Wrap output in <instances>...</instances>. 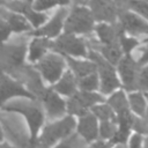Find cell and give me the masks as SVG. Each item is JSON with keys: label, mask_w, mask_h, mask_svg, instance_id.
Segmentation results:
<instances>
[{"label": "cell", "mask_w": 148, "mask_h": 148, "mask_svg": "<svg viewBox=\"0 0 148 148\" xmlns=\"http://www.w3.org/2000/svg\"><path fill=\"white\" fill-rule=\"evenodd\" d=\"M130 148H143V135L135 133L130 140Z\"/></svg>", "instance_id": "38"}, {"label": "cell", "mask_w": 148, "mask_h": 148, "mask_svg": "<svg viewBox=\"0 0 148 148\" xmlns=\"http://www.w3.org/2000/svg\"><path fill=\"white\" fill-rule=\"evenodd\" d=\"M77 133L88 142H92L98 136V125L97 118L91 113L87 112L83 116H80V120L77 124Z\"/></svg>", "instance_id": "21"}, {"label": "cell", "mask_w": 148, "mask_h": 148, "mask_svg": "<svg viewBox=\"0 0 148 148\" xmlns=\"http://www.w3.org/2000/svg\"><path fill=\"white\" fill-rule=\"evenodd\" d=\"M22 15L28 20L30 25H32L34 28H39L47 20V15L46 14H44V13H42L39 10L34 9L31 6L27 7V9L23 12Z\"/></svg>", "instance_id": "28"}, {"label": "cell", "mask_w": 148, "mask_h": 148, "mask_svg": "<svg viewBox=\"0 0 148 148\" xmlns=\"http://www.w3.org/2000/svg\"><path fill=\"white\" fill-rule=\"evenodd\" d=\"M52 89L58 94L65 96L73 95L77 90V84H76V77L72 73V71H66L65 73H62L61 76L52 86Z\"/></svg>", "instance_id": "22"}, {"label": "cell", "mask_w": 148, "mask_h": 148, "mask_svg": "<svg viewBox=\"0 0 148 148\" xmlns=\"http://www.w3.org/2000/svg\"><path fill=\"white\" fill-rule=\"evenodd\" d=\"M118 9V13L121 12V10H125V9H128V3L131 0H112Z\"/></svg>", "instance_id": "39"}, {"label": "cell", "mask_w": 148, "mask_h": 148, "mask_svg": "<svg viewBox=\"0 0 148 148\" xmlns=\"http://www.w3.org/2000/svg\"><path fill=\"white\" fill-rule=\"evenodd\" d=\"M131 130L136 131L139 134L146 135L147 134V120H146V117H140V116H134L133 114Z\"/></svg>", "instance_id": "35"}, {"label": "cell", "mask_w": 148, "mask_h": 148, "mask_svg": "<svg viewBox=\"0 0 148 148\" xmlns=\"http://www.w3.org/2000/svg\"><path fill=\"white\" fill-rule=\"evenodd\" d=\"M116 148H126V146H125V143H117Z\"/></svg>", "instance_id": "43"}, {"label": "cell", "mask_w": 148, "mask_h": 148, "mask_svg": "<svg viewBox=\"0 0 148 148\" xmlns=\"http://www.w3.org/2000/svg\"><path fill=\"white\" fill-rule=\"evenodd\" d=\"M2 128L6 131L8 139L14 145V148H34V141L25 135L22 125L14 118H6L1 116Z\"/></svg>", "instance_id": "11"}, {"label": "cell", "mask_w": 148, "mask_h": 148, "mask_svg": "<svg viewBox=\"0 0 148 148\" xmlns=\"http://www.w3.org/2000/svg\"><path fill=\"white\" fill-rule=\"evenodd\" d=\"M91 110V113L98 118L101 121L102 120H114L117 121L116 119V113L113 111V109L106 103V104H95L90 108Z\"/></svg>", "instance_id": "27"}, {"label": "cell", "mask_w": 148, "mask_h": 148, "mask_svg": "<svg viewBox=\"0 0 148 148\" xmlns=\"http://www.w3.org/2000/svg\"><path fill=\"white\" fill-rule=\"evenodd\" d=\"M71 1L75 2L76 5H84V3H87V2H88V0H71Z\"/></svg>", "instance_id": "42"}, {"label": "cell", "mask_w": 148, "mask_h": 148, "mask_svg": "<svg viewBox=\"0 0 148 148\" xmlns=\"http://www.w3.org/2000/svg\"><path fill=\"white\" fill-rule=\"evenodd\" d=\"M87 3L94 20L108 23L117 21L118 9L112 0H88Z\"/></svg>", "instance_id": "15"}, {"label": "cell", "mask_w": 148, "mask_h": 148, "mask_svg": "<svg viewBox=\"0 0 148 148\" xmlns=\"http://www.w3.org/2000/svg\"><path fill=\"white\" fill-rule=\"evenodd\" d=\"M64 58L76 79L96 72V64L91 60H76L71 56H64Z\"/></svg>", "instance_id": "23"}, {"label": "cell", "mask_w": 148, "mask_h": 148, "mask_svg": "<svg viewBox=\"0 0 148 148\" xmlns=\"http://www.w3.org/2000/svg\"><path fill=\"white\" fill-rule=\"evenodd\" d=\"M66 67V61L64 56L59 53L44 54L38 61H36L35 68L39 74L50 83H54L64 73Z\"/></svg>", "instance_id": "9"}, {"label": "cell", "mask_w": 148, "mask_h": 148, "mask_svg": "<svg viewBox=\"0 0 148 148\" xmlns=\"http://www.w3.org/2000/svg\"><path fill=\"white\" fill-rule=\"evenodd\" d=\"M12 97L35 98L18 81L0 72V108Z\"/></svg>", "instance_id": "12"}, {"label": "cell", "mask_w": 148, "mask_h": 148, "mask_svg": "<svg viewBox=\"0 0 148 148\" xmlns=\"http://www.w3.org/2000/svg\"><path fill=\"white\" fill-rule=\"evenodd\" d=\"M0 148H14V147L10 146V145L7 143V142H1V143H0Z\"/></svg>", "instance_id": "41"}, {"label": "cell", "mask_w": 148, "mask_h": 148, "mask_svg": "<svg viewBox=\"0 0 148 148\" xmlns=\"http://www.w3.org/2000/svg\"><path fill=\"white\" fill-rule=\"evenodd\" d=\"M94 18L88 8L83 6L73 7L66 15L64 29L67 34L89 36L94 30Z\"/></svg>", "instance_id": "5"}, {"label": "cell", "mask_w": 148, "mask_h": 148, "mask_svg": "<svg viewBox=\"0 0 148 148\" xmlns=\"http://www.w3.org/2000/svg\"><path fill=\"white\" fill-rule=\"evenodd\" d=\"M143 148H146V143H145V146H143Z\"/></svg>", "instance_id": "47"}, {"label": "cell", "mask_w": 148, "mask_h": 148, "mask_svg": "<svg viewBox=\"0 0 148 148\" xmlns=\"http://www.w3.org/2000/svg\"><path fill=\"white\" fill-rule=\"evenodd\" d=\"M43 108L46 111L49 119H58L66 112V103L52 88H46L43 96L39 98Z\"/></svg>", "instance_id": "16"}, {"label": "cell", "mask_w": 148, "mask_h": 148, "mask_svg": "<svg viewBox=\"0 0 148 148\" xmlns=\"http://www.w3.org/2000/svg\"><path fill=\"white\" fill-rule=\"evenodd\" d=\"M87 57L96 64V72H98L97 75L99 80L98 89L101 90V92H103L104 95H108L120 87V81L117 77L116 69L112 64H110L98 52L91 49H88Z\"/></svg>", "instance_id": "4"}, {"label": "cell", "mask_w": 148, "mask_h": 148, "mask_svg": "<svg viewBox=\"0 0 148 148\" xmlns=\"http://www.w3.org/2000/svg\"><path fill=\"white\" fill-rule=\"evenodd\" d=\"M50 50L61 56H74V57H87L88 46L86 38L77 37L74 34H62L56 40H51Z\"/></svg>", "instance_id": "6"}, {"label": "cell", "mask_w": 148, "mask_h": 148, "mask_svg": "<svg viewBox=\"0 0 148 148\" xmlns=\"http://www.w3.org/2000/svg\"><path fill=\"white\" fill-rule=\"evenodd\" d=\"M24 1H27V2H29V3H31L34 0H24Z\"/></svg>", "instance_id": "46"}, {"label": "cell", "mask_w": 148, "mask_h": 148, "mask_svg": "<svg viewBox=\"0 0 148 148\" xmlns=\"http://www.w3.org/2000/svg\"><path fill=\"white\" fill-rule=\"evenodd\" d=\"M88 49H91L96 52H98L105 60H108L112 65H117L119 59L123 57V51L119 46V43L117 44H103L98 42L96 38L88 37L86 39Z\"/></svg>", "instance_id": "18"}, {"label": "cell", "mask_w": 148, "mask_h": 148, "mask_svg": "<svg viewBox=\"0 0 148 148\" xmlns=\"http://www.w3.org/2000/svg\"><path fill=\"white\" fill-rule=\"evenodd\" d=\"M1 109L6 112H18L23 114L30 128V139L31 141H35L44 121L43 106L39 99L37 98H30V101L17 99L7 103L6 105H2Z\"/></svg>", "instance_id": "2"}, {"label": "cell", "mask_w": 148, "mask_h": 148, "mask_svg": "<svg viewBox=\"0 0 148 148\" xmlns=\"http://www.w3.org/2000/svg\"><path fill=\"white\" fill-rule=\"evenodd\" d=\"M108 104L113 109V111L116 113L117 124L119 126H125V127H130L131 128L133 113H132V111L130 109L128 101H127L124 91L119 90V91L114 92L108 99Z\"/></svg>", "instance_id": "14"}, {"label": "cell", "mask_w": 148, "mask_h": 148, "mask_svg": "<svg viewBox=\"0 0 148 148\" xmlns=\"http://www.w3.org/2000/svg\"><path fill=\"white\" fill-rule=\"evenodd\" d=\"M130 132H131V128L130 127H125V126H119L114 134L111 136V139H109V143L111 146L113 145H117V143H126L128 136H130Z\"/></svg>", "instance_id": "33"}, {"label": "cell", "mask_w": 148, "mask_h": 148, "mask_svg": "<svg viewBox=\"0 0 148 148\" xmlns=\"http://www.w3.org/2000/svg\"><path fill=\"white\" fill-rule=\"evenodd\" d=\"M75 128V120L73 116H67L58 121L46 125L42 134L35 139L34 148H51L57 141L69 135Z\"/></svg>", "instance_id": "3"}, {"label": "cell", "mask_w": 148, "mask_h": 148, "mask_svg": "<svg viewBox=\"0 0 148 148\" xmlns=\"http://www.w3.org/2000/svg\"><path fill=\"white\" fill-rule=\"evenodd\" d=\"M32 8L39 12L51 9L52 7L60 5V6H67L71 3V0H34L32 1Z\"/></svg>", "instance_id": "30"}, {"label": "cell", "mask_w": 148, "mask_h": 148, "mask_svg": "<svg viewBox=\"0 0 148 148\" xmlns=\"http://www.w3.org/2000/svg\"><path fill=\"white\" fill-rule=\"evenodd\" d=\"M117 130V121L114 120H102L101 126L98 128V134L101 135L102 140H109L114 134Z\"/></svg>", "instance_id": "31"}, {"label": "cell", "mask_w": 148, "mask_h": 148, "mask_svg": "<svg viewBox=\"0 0 148 148\" xmlns=\"http://www.w3.org/2000/svg\"><path fill=\"white\" fill-rule=\"evenodd\" d=\"M128 8L133 9L138 15H141L143 18L148 16V2L147 0H131Z\"/></svg>", "instance_id": "34"}, {"label": "cell", "mask_w": 148, "mask_h": 148, "mask_svg": "<svg viewBox=\"0 0 148 148\" xmlns=\"http://www.w3.org/2000/svg\"><path fill=\"white\" fill-rule=\"evenodd\" d=\"M50 43L51 40L47 37H43V36L35 37L29 44V54H28L29 61L30 62L38 61L46 53V51L50 50Z\"/></svg>", "instance_id": "24"}, {"label": "cell", "mask_w": 148, "mask_h": 148, "mask_svg": "<svg viewBox=\"0 0 148 148\" xmlns=\"http://www.w3.org/2000/svg\"><path fill=\"white\" fill-rule=\"evenodd\" d=\"M139 44H140L139 39H136V38L133 37V36L128 37V36L125 35V32L121 34L120 37H119V46H120L123 53H125V54H128V53H130L131 51H133Z\"/></svg>", "instance_id": "32"}, {"label": "cell", "mask_w": 148, "mask_h": 148, "mask_svg": "<svg viewBox=\"0 0 148 148\" xmlns=\"http://www.w3.org/2000/svg\"><path fill=\"white\" fill-rule=\"evenodd\" d=\"M128 105L131 111H133L136 116L146 117L147 111V102H146V94L142 91L131 92L128 95Z\"/></svg>", "instance_id": "25"}, {"label": "cell", "mask_w": 148, "mask_h": 148, "mask_svg": "<svg viewBox=\"0 0 148 148\" xmlns=\"http://www.w3.org/2000/svg\"><path fill=\"white\" fill-rule=\"evenodd\" d=\"M65 139V138H64ZM88 142L77 133V134H69L66 136V139L60 142L54 148H87Z\"/></svg>", "instance_id": "29"}, {"label": "cell", "mask_w": 148, "mask_h": 148, "mask_svg": "<svg viewBox=\"0 0 148 148\" xmlns=\"http://www.w3.org/2000/svg\"><path fill=\"white\" fill-rule=\"evenodd\" d=\"M10 34H12V30H10L8 23L2 17H0V43L7 40L10 36Z\"/></svg>", "instance_id": "37"}, {"label": "cell", "mask_w": 148, "mask_h": 148, "mask_svg": "<svg viewBox=\"0 0 148 148\" xmlns=\"http://www.w3.org/2000/svg\"><path fill=\"white\" fill-rule=\"evenodd\" d=\"M94 30L97 35L98 42L103 44H117L119 43L120 35L124 34V30L117 21L112 23L102 22L94 27Z\"/></svg>", "instance_id": "19"}, {"label": "cell", "mask_w": 148, "mask_h": 148, "mask_svg": "<svg viewBox=\"0 0 148 148\" xmlns=\"http://www.w3.org/2000/svg\"><path fill=\"white\" fill-rule=\"evenodd\" d=\"M117 22L120 24L124 32H127L128 35L133 37H138V36L147 34L148 27H147L146 18L141 17L138 14L131 13L127 9L118 13Z\"/></svg>", "instance_id": "13"}, {"label": "cell", "mask_w": 148, "mask_h": 148, "mask_svg": "<svg viewBox=\"0 0 148 148\" xmlns=\"http://www.w3.org/2000/svg\"><path fill=\"white\" fill-rule=\"evenodd\" d=\"M28 50V36L21 35L0 43V72L10 74L22 66Z\"/></svg>", "instance_id": "1"}, {"label": "cell", "mask_w": 148, "mask_h": 148, "mask_svg": "<svg viewBox=\"0 0 148 148\" xmlns=\"http://www.w3.org/2000/svg\"><path fill=\"white\" fill-rule=\"evenodd\" d=\"M117 66L125 90L139 91V74L142 66H140L130 53L123 56L117 62Z\"/></svg>", "instance_id": "10"}, {"label": "cell", "mask_w": 148, "mask_h": 148, "mask_svg": "<svg viewBox=\"0 0 148 148\" xmlns=\"http://www.w3.org/2000/svg\"><path fill=\"white\" fill-rule=\"evenodd\" d=\"M89 148H111V145L109 142H105L104 140H95Z\"/></svg>", "instance_id": "40"}, {"label": "cell", "mask_w": 148, "mask_h": 148, "mask_svg": "<svg viewBox=\"0 0 148 148\" xmlns=\"http://www.w3.org/2000/svg\"><path fill=\"white\" fill-rule=\"evenodd\" d=\"M9 76L18 81L37 99H39L43 96L46 89V87L43 84L39 72L31 65L23 64L22 66L16 68L14 72H12Z\"/></svg>", "instance_id": "7"}, {"label": "cell", "mask_w": 148, "mask_h": 148, "mask_svg": "<svg viewBox=\"0 0 148 148\" xmlns=\"http://www.w3.org/2000/svg\"><path fill=\"white\" fill-rule=\"evenodd\" d=\"M68 101L66 103V111L71 116H83L88 112V110L101 102H104L103 95L95 91H75L73 95L68 96Z\"/></svg>", "instance_id": "8"}, {"label": "cell", "mask_w": 148, "mask_h": 148, "mask_svg": "<svg viewBox=\"0 0 148 148\" xmlns=\"http://www.w3.org/2000/svg\"><path fill=\"white\" fill-rule=\"evenodd\" d=\"M148 69H147V65L142 66L140 69V74H139V91L142 92H147L148 90Z\"/></svg>", "instance_id": "36"}, {"label": "cell", "mask_w": 148, "mask_h": 148, "mask_svg": "<svg viewBox=\"0 0 148 148\" xmlns=\"http://www.w3.org/2000/svg\"><path fill=\"white\" fill-rule=\"evenodd\" d=\"M76 84H77V89H80V90L95 91L99 87L98 75L96 72H94L83 77H79V79H76Z\"/></svg>", "instance_id": "26"}, {"label": "cell", "mask_w": 148, "mask_h": 148, "mask_svg": "<svg viewBox=\"0 0 148 148\" xmlns=\"http://www.w3.org/2000/svg\"><path fill=\"white\" fill-rule=\"evenodd\" d=\"M68 13V9L65 7L59 8L54 15L52 16V18L45 24V25H40L39 28H36V31L31 32L34 36H43V37H47V38H53L57 37L62 27H64V21L66 18V15Z\"/></svg>", "instance_id": "17"}, {"label": "cell", "mask_w": 148, "mask_h": 148, "mask_svg": "<svg viewBox=\"0 0 148 148\" xmlns=\"http://www.w3.org/2000/svg\"><path fill=\"white\" fill-rule=\"evenodd\" d=\"M0 17H2L8 23L12 32L23 34V32L30 31V29H31L30 23L22 14L12 12V10L7 9L3 5L0 6Z\"/></svg>", "instance_id": "20"}, {"label": "cell", "mask_w": 148, "mask_h": 148, "mask_svg": "<svg viewBox=\"0 0 148 148\" xmlns=\"http://www.w3.org/2000/svg\"><path fill=\"white\" fill-rule=\"evenodd\" d=\"M5 1H6V0H0V6H1V5H3V3H5Z\"/></svg>", "instance_id": "45"}, {"label": "cell", "mask_w": 148, "mask_h": 148, "mask_svg": "<svg viewBox=\"0 0 148 148\" xmlns=\"http://www.w3.org/2000/svg\"><path fill=\"white\" fill-rule=\"evenodd\" d=\"M3 139V134H2V128H1V126H0V141Z\"/></svg>", "instance_id": "44"}]
</instances>
